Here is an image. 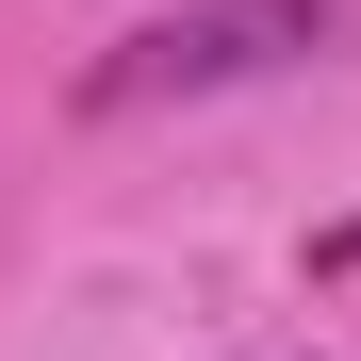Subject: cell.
Returning a JSON list of instances; mask_svg holds the SVG:
<instances>
[{
	"mask_svg": "<svg viewBox=\"0 0 361 361\" xmlns=\"http://www.w3.org/2000/svg\"><path fill=\"white\" fill-rule=\"evenodd\" d=\"M312 33H329V0H180V17H148L132 49H99V66H82V115H148V99L263 82V66H295Z\"/></svg>",
	"mask_w": 361,
	"mask_h": 361,
	"instance_id": "6da1fadb",
	"label": "cell"
}]
</instances>
